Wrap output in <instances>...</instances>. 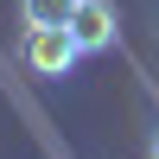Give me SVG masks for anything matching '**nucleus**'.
I'll list each match as a JSON object with an SVG mask.
<instances>
[{"mask_svg":"<svg viewBox=\"0 0 159 159\" xmlns=\"http://www.w3.org/2000/svg\"><path fill=\"white\" fill-rule=\"evenodd\" d=\"M19 57H25V70H38V76H70L76 57H83V45L70 38V25H25Z\"/></svg>","mask_w":159,"mask_h":159,"instance_id":"obj_1","label":"nucleus"},{"mask_svg":"<svg viewBox=\"0 0 159 159\" xmlns=\"http://www.w3.org/2000/svg\"><path fill=\"white\" fill-rule=\"evenodd\" d=\"M70 38L83 45V57H102V51L121 45V19H115V0H76L70 7Z\"/></svg>","mask_w":159,"mask_h":159,"instance_id":"obj_2","label":"nucleus"},{"mask_svg":"<svg viewBox=\"0 0 159 159\" xmlns=\"http://www.w3.org/2000/svg\"><path fill=\"white\" fill-rule=\"evenodd\" d=\"M70 7H76V0H19L25 25H64V19H70Z\"/></svg>","mask_w":159,"mask_h":159,"instance_id":"obj_3","label":"nucleus"},{"mask_svg":"<svg viewBox=\"0 0 159 159\" xmlns=\"http://www.w3.org/2000/svg\"><path fill=\"white\" fill-rule=\"evenodd\" d=\"M147 147H153V159H159V127H153V140H147Z\"/></svg>","mask_w":159,"mask_h":159,"instance_id":"obj_4","label":"nucleus"}]
</instances>
